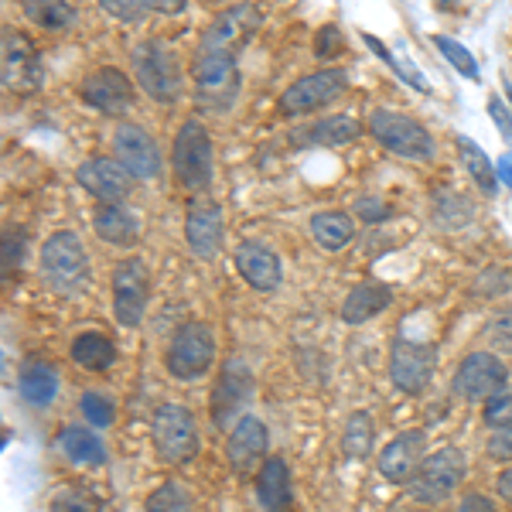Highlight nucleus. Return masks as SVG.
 I'll return each instance as SVG.
<instances>
[{
    "instance_id": "a878e982",
    "label": "nucleus",
    "mask_w": 512,
    "mask_h": 512,
    "mask_svg": "<svg viewBox=\"0 0 512 512\" xmlns=\"http://www.w3.org/2000/svg\"><path fill=\"white\" fill-rule=\"evenodd\" d=\"M359 134H362V123L355 117L338 113V117L318 120L315 127H308V130H297V134H291V140L297 147H342V144L359 140Z\"/></svg>"
},
{
    "instance_id": "1a4fd4ad",
    "label": "nucleus",
    "mask_w": 512,
    "mask_h": 512,
    "mask_svg": "<svg viewBox=\"0 0 512 512\" xmlns=\"http://www.w3.org/2000/svg\"><path fill=\"white\" fill-rule=\"evenodd\" d=\"M0 76H4V89L11 93H38L45 82V69H41V55L31 45L28 35L14 28H4V52H0Z\"/></svg>"
},
{
    "instance_id": "4be33fe9",
    "label": "nucleus",
    "mask_w": 512,
    "mask_h": 512,
    "mask_svg": "<svg viewBox=\"0 0 512 512\" xmlns=\"http://www.w3.org/2000/svg\"><path fill=\"white\" fill-rule=\"evenodd\" d=\"M236 270L243 274L246 284L253 287V291L260 294H270L280 287V260L277 253L270 250L267 243H260V239H246V243L236 246Z\"/></svg>"
},
{
    "instance_id": "e433bc0d",
    "label": "nucleus",
    "mask_w": 512,
    "mask_h": 512,
    "mask_svg": "<svg viewBox=\"0 0 512 512\" xmlns=\"http://www.w3.org/2000/svg\"><path fill=\"white\" fill-rule=\"evenodd\" d=\"M482 417H485V424L492 427H506V424H512V393H495V396H489L485 400V407H482Z\"/></svg>"
},
{
    "instance_id": "864d4df0",
    "label": "nucleus",
    "mask_w": 512,
    "mask_h": 512,
    "mask_svg": "<svg viewBox=\"0 0 512 512\" xmlns=\"http://www.w3.org/2000/svg\"><path fill=\"white\" fill-rule=\"evenodd\" d=\"M502 89H506V99H509V103H512V82H509L506 76H502Z\"/></svg>"
},
{
    "instance_id": "9d476101",
    "label": "nucleus",
    "mask_w": 512,
    "mask_h": 512,
    "mask_svg": "<svg viewBox=\"0 0 512 512\" xmlns=\"http://www.w3.org/2000/svg\"><path fill=\"white\" fill-rule=\"evenodd\" d=\"M147 301H151V270L144 260L130 256L113 270V315L123 328H137L144 321Z\"/></svg>"
},
{
    "instance_id": "dca6fc26",
    "label": "nucleus",
    "mask_w": 512,
    "mask_h": 512,
    "mask_svg": "<svg viewBox=\"0 0 512 512\" xmlns=\"http://www.w3.org/2000/svg\"><path fill=\"white\" fill-rule=\"evenodd\" d=\"M134 96V79L127 72L113 69V65L89 72L86 82H82V99L96 106L99 113H110V117H123L134 106Z\"/></svg>"
},
{
    "instance_id": "58836bf2",
    "label": "nucleus",
    "mask_w": 512,
    "mask_h": 512,
    "mask_svg": "<svg viewBox=\"0 0 512 512\" xmlns=\"http://www.w3.org/2000/svg\"><path fill=\"white\" fill-rule=\"evenodd\" d=\"M96 4L123 24H134L147 14V0H96Z\"/></svg>"
},
{
    "instance_id": "ddd939ff",
    "label": "nucleus",
    "mask_w": 512,
    "mask_h": 512,
    "mask_svg": "<svg viewBox=\"0 0 512 512\" xmlns=\"http://www.w3.org/2000/svg\"><path fill=\"white\" fill-rule=\"evenodd\" d=\"M437 355L431 345L410 342V338H396L390 345V379L396 390L403 393H424L434 379Z\"/></svg>"
},
{
    "instance_id": "f8f14e48",
    "label": "nucleus",
    "mask_w": 512,
    "mask_h": 512,
    "mask_svg": "<svg viewBox=\"0 0 512 512\" xmlns=\"http://www.w3.org/2000/svg\"><path fill=\"white\" fill-rule=\"evenodd\" d=\"M509 383V369L499 355L492 352H472L461 359L458 373H454V393L461 400H489V396L502 393Z\"/></svg>"
},
{
    "instance_id": "bb28decb",
    "label": "nucleus",
    "mask_w": 512,
    "mask_h": 512,
    "mask_svg": "<svg viewBox=\"0 0 512 512\" xmlns=\"http://www.w3.org/2000/svg\"><path fill=\"white\" fill-rule=\"evenodd\" d=\"M18 396L35 410L52 407L59 396V373L48 362H28L18 373Z\"/></svg>"
},
{
    "instance_id": "6ab92c4d",
    "label": "nucleus",
    "mask_w": 512,
    "mask_h": 512,
    "mask_svg": "<svg viewBox=\"0 0 512 512\" xmlns=\"http://www.w3.org/2000/svg\"><path fill=\"white\" fill-rule=\"evenodd\" d=\"M424 448H427V434L424 431H403L396 434L383 451H379V475L386 482L407 485L414 472L424 461Z\"/></svg>"
},
{
    "instance_id": "2f4dec72",
    "label": "nucleus",
    "mask_w": 512,
    "mask_h": 512,
    "mask_svg": "<svg viewBox=\"0 0 512 512\" xmlns=\"http://www.w3.org/2000/svg\"><path fill=\"white\" fill-rule=\"evenodd\" d=\"M454 144H458V154H461V161H465V168H468V175H472L475 185L482 188L485 195H495V188H499V175H495L492 161L485 158L482 147L468 137H458Z\"/></svg>"
},
{
    "instance_id": "a18cd8bd",
    "label": "nucleus",
    "mask_w": 512,
    "mask_h": 512,
    "mask_svg": "<svg viewBox=\"0 0 512 512\" xmlns=\"http://www.w3.org/2000/svg\"><path fill=\"white\" fill-rule=\"evenodd\" d=\"M489 117L495 120L499 134L512 144V113L506 110V106H502V99H499V96H492V99H489Z\"/></svg>"
},
{
    "instance_id": "7c9ffc66",
    "label": "nucleus",
    "mask_w": 512,
    "mask_h": 512,
    "mask_svg": "<svg viewBox=\"0 0 512 512\" xmlns=\"http://www.w3.org/2000/svg\"><path fill=\"white\" fill-rule=\"evenodd\" d=\"M21 11L41 31H65L76 21V7L69 0H21Z\"/></svg>"
},
{
    "instance_id": "2eb2a0df",
    "label": "nucleus",
    "mask_w": 512,
    "mask_h": 512,
    "mask_svg": "<svg viewBox=\"0 0 512 512\" xmlns=\"http://www.w3.org/2000/svg\"><path fill=\"white\" fill-rule=\"evenodd\" d=\"M253 400V376L246 369L243 359H229L222 366V376L212 390V424L229 427L233 420H239V410Z\"/></svg>"
},
{
    "instance_id": "79ce46f5",
    "label": "nucleus",
    "mask_w": 512,
    "mask_h": 512,
    "mask_svg": "<svg viewBox=\"0 0 512 512\" xmlns=\"http://www.w3.org/2000/svg\"><path fill=\"white\" fill-rule=\"evenodd\" d=\"M338 52H342V31H338L335 24H325L315 38V55L318 59H335Z\"/></svg>"
},
{
    "instance_id": "a211bd4d",
    "label": "nucleus",
    "mask_w": 512,
    "mask_h": 512,
    "mask_svg": "<svg viewBox=\"0 0 512 512\" xmlns=\"http://www.w3.org/2000/svg\"><path fill=\"white\" fill-rule=\"evenodd\" d=\"M79 185L99 202H123L134 188V175L123 168L120 158H89L76 171Z\"/></svg>"
},
{
    "instance_id": "3c124183",
    "label": "nucleus",
    "mask_w": 512,
    "mask_h": 512,
    "mask_svg": "<svg viewBox=\"0 0 512 512\" xmlns=\"http://www.w3.org/2000/svg\"><path fill=\"white\" fill-rule=\"evenodd\" d=\"M362 41H366V48H373V52L379 55V59H383V62H390V65H393V55H390V52H386V48H383V41H379L376 35H369V31H362Z\"/></svg>"
},
{
    "instance_id": "6e6552de",
    "label": "nucleus",
    "mask_w": 512,
    "mask_h": 512,
    "mask_svg": "<svg viewBox=\"0 0 512 512\" xmlns=\"http://www.w3.org/2000/svg\"><path fill=\"white\" fill-rule=\"evenodd\" d=\"M461 482H465V454L458 448H441V451H434L431 458L420 461L414 478L407 482V492L414 495L417 502H424V506H437V502L448 499Z\"/></svg>"
},
{
    "instance_id": "a19ab883",
    "label": "nucleus",
    "mask_w": 512,
    "mask_h": 512,
    "mask_svg": "<svg viewBox=\"0 0 512 512\" xmlns=\"http://www.w3.org/2000/svg\"><path fill=\"white\" fill-rule=\"evenodd\" d=\"M24 243H28V236H24V229L11 226L4 233V270L11 274V267L18 270L21 260H24Z\"/></svg>"
},
{
    "instance_id": "7ed1b4c3",
    "label": "nucleus",
    "mask_w": 512,
    "mask_h": 512,
    "mask_svg": "<svg viewBox=\"0 0 512 512\" xmlns=\"http://www.w3.org/2000/svg\"><path fill=\"white\" fill-rule=\"evenodd\" d=\"M192 79H195V99L205 110H229L236 103L239 93V69L236 55L229 52H195L192 62Z\"/></svg>"
},
{
    "instance_id": "c9c22d12",
    "label": "nucleus",
    "mask_w": 512,
    "mask_h": 512,
    "mask_svg": "<svg viewBox=\"0 0 512 512\" xmlns=\"http://www.w3.org/2000/svg\"><path fill=\"white\" fill-rule=\"evenodd\" d=\"M434 45H437V52L448 59L454 69L461 72L465 79H478V62L472 59V52H468L465 45H458L454 38H448V35H434Z\"/></svg>"
},
{
    "instance_id": "473e14b6",
    "label": "nucleus",
    "mask_w": 512,
    "mask_h": 512,
    "mask_svg": "<svg viewBox=\"0 0 512 512\" xmlns=\"http://www.w3.org/2000/svg\"><path fill=\"white\" fill-rule=\"evenodd\" d=\"M373 437H376V427H373V417L366 410H355V414L345 420V431H342V448L349 458H366L373 451Z\"/></svg>"
},
{
    "instance_id": "393cba45",
    "label": "nucleus",
    "mask_w": 512,
    "mask_h": 512,
    "mask_svg": "<svg viewBox=\"0 0 512 512\" xmlns=\"http://www.w3.org/2000/svg\"><path fill=\"white\" fill-rule=\"evenodd\" d=\"M393 301V291L386 284H379V280H362V284H355L349 297L342 301V321L345 325H362V321L383 315L386 308H390Z\"/></svg>"
},
{
    "instance_id": "09e8293b",
    "label": "nucleus",
    "mask_w": 512,
    "mask_h": 512,
    "mask_svg": "<svg viewBox=\"0 0 512 512\" xmlns=\"http://www.w3.org/2000/svg\"><path fill=\"white\" fill-rule=\"evenodd\" d=\"M188 7V0H147V11L154 14H181Z\"/></svg>"
},
{
    "instance_id": "5701e85b",
    "label": "nucleus",
    "mask_w": 512,
    "mask_h": 512,
    "mask_svg": "<svg viewBox=\"0 0 512 512\" xmlns=\"http://www.w3.org/2000/svg\"><path fill=\"white\" fill-rule=\"evenodd\" d=\"M256 499L267 512L291 509V468L280 454L263 458L260 472H256Z\"/></svg>"
},
{
    "instance_id": "f3484780",
    "label": "nucleus",
    "mask_w": 512,
    "mask_h": 512,
    "mask_svg": "<svg viewBox=\"0 0 512 512\" xmlns=\"http://www.w3.org/2000/svg\"><path fill=\"white\" fill-rule=\"evenodd\" d=\"M113 147H117V158L123 161V168L134 178L161 175V151L144 127H137V123H120L117 134H113Z\"/></svg>"
},
{
    "instance_id": "8fccbe9b",
    "label": "nucleus",
    "mask_w": 512,
    "mask_h": 512,
    "mask_svg": "<svg viewBox=\"0 0 512 512\" xmlns=\"http://www.w3.org/2000/svg\"><path fill=\"white\" fill-rule=\"evenodd\" d=\"M495 492H499V499L512 502V465H509L499 478H495Z\"/></svg>"
},
{
    "instance_id": "c756f323",
    "label": "nucleus",
    "mask_w": 512,
    "mask_h": 512,
    "mask_svg": "<svg viewBox=\"0 0 512 512\" xmlns=\"http://www.w3.org/2000/svg\"><path fill=\"white\" fill-rule=\"evenodd\" d=\"M311 236H315L318 246L325 250H345V246L355 239V219L349 212H318L311 219Z\"/></svg>"
},
{
    "instance_id": "cd10ccee",
    "label": "nucleus",
    "mask_w": 512,
    "mask_h": 512,
    "mask_svg": "<svg viewBox=\"0 0 512 512\" xmlns=\"http://www.w3.org/2000/svg\"><path fill=\"white\" fill-rule=\"evenodd\" d=\"M55 448H59L69 461H76V465H103L106 461L103 441H99L89 427H79V424L62 427L59 437H55Z\"/></svg>"
},
{
    "instance_id": "4468645a",
    "label": "nucleus",
    "mask_w": 512,
    "mask_h": 512,
    "mask_svg": "<svg viewBox=\"0 0 512 512\" xmlns=\"http://www.w3.org/2000/svg\"><path fill=\"white\" fill-rule=\"evenodd\" d=\"M263 24V14L253 4H233L209 24V31L202 35V52H229L239 55V48L253 38V31Z\"/></svg>"
},
{
    "instance_id": "4c0bfd02",
    "label": "nucleus",
    "mask_w": 512,
    "mask_h": 512,
    "mask_svg": "<svg viewBox=\"0 0 512 512\" xmlns=\"http://www.w3.org/2000/svg\"><path fill=\"white\" fill-rule=\"evenodd\" d=\"M52 512H99V499L82 489H69V492L55 495Z\"/></svg>"
},
{
    "instance_id": "ea45409f",
    "label": "nucleus",
    "mask_w": 512,
    "mask_h": 512,
    "mask_svg": "<svg viewBox=\"0 0 512 512\" xmlns=\"http://www.w3.org/2000/svg\"><path fill=\"white\" fill-rule=\"evenodd\" d=\"M485 338L492 342V349L512 355V311H502V315H495L489 321V328H485Z\"/></svg>"
},
{
    "instance_id": "72a5a7b5",
    "label": "nucleus",
    "mask_w": 512,
    "mask_h": 512,
    "mask_svg": "<svg viewBox=\"0 0 512 512\" xmlns=\"http://www.w3.org/2000/svg\"><path fill=\"white\" fill-rule=\"evenodd\" d=\"M192 509V492L178 482H164L161 489L147 495V512H188Z\"/></svg>"
},
{
    "instance_id": "c85d7f7f",
    "label": "nucleus",
    "mask_w": 512,
    "mask_h": 512,
    "mask_svg": "<svg viewBox=\"0 0 512 512\" xmlns=\"http://www.w3.org/2000/svg\"><path fill=\"white\" fill-rule=\"evenodd\" d=\"M72 362L86 369V373H106L117 362V349L103 332H86L72 342Z\"/></svg>"
},
{
    "instance_id": "de8ad7c7",
    "label": "nucleus",
    "mask_w": 512,
    "mask_h": 512,
    "mask_svg": "<svg viewBox=\"0 0 512 512\" xmlns=\"http://www.w3.org/2000/svg\"><path fill=\"white\" fill-rule=\"evenodd\" d=\"M458 512H495V506H492L489 499H485V495L472 492V495H465V499H461Z\"/></svg>"
},
{
    "instance_id": "412c9836",
    "label": "nucleus",
    "mask_w": 512,
    "mask_h": 512,
    "mask_svg": "<svg viewBox=\"0 0 512 512\" xmlns=\"http://www.w3.org/2000/svg\"><path fill=\"white\" fill-rule=\"evenodd\" d=\"M226 454H229V465H233L239 475L256 472V468H260V458L267 454V424L253 414L239 417L236 427L229 431Z\"/></svg>"
},
{
    "instance_id": "aec40b11",
    "label": "nucleus",
    "mask_w": 512,
    "mask_h": 512,
    "mask_svg": "<svg viewBox=\"0 0 512 512\" xmlns=\"http://www.w3.org/2000/svg\"><path fill=\"white\" fill-rule=\"evenodd\" d=\"M222 229L226 226H222V209L216 202H209V198H195V202L188 205L185 239H188V246H192L195 256L212 260L222 246Z\"/></svg>"
},
{
    "instance_id": "39448f33",
    "label": "nucleus",
    "mask_w": 512,
    "mask_h": 512,
    "mask_svg": "<svg viewBox=\"0 0 512 512\" xmlns=\"http://www.w3.org/2000/svg\"><path fill=\"white\" fill-rule=\"evenodd\" d=\"M369 130L379 144L396 158L407 161H431L434 158V137L427 127H420L414 117L396 110H373L369 113Z\"/></svg>"
},
{
    "instance_id": "b1692460",
    "label": "nucleus",
    "mask_w": 512,
    "mask_h": 512,
    "mask_svg": "<svg viewBox=\"0 0 512 512\" xmlns=\"http://www.w3.org/2000/svg\"><path fill=\"white\" fill-rule=\"evenodd\" d=\"M93 226H96V236L113 246H134L140 239L137 216L120 202H99L93 212Z\"/></svg>"
},
{
    "instance_id": "37998d69",
    "label": "nucleus",
    "mask_w": 512,
    "mask_h": 512,
    "mask_svg": "<svg viewBox=\"0 0 512 512\" xmlns=\"http://www.w3.org/2000/svg\"><path fill=\"white\" fill-rule=\"evenodd\" d=\"M489 458L495 461H512V424L495 427L489 437Z\"/></svg>"
},
{
    "instance_id": "603ef678",
    "label": "nucleus",
    "mask_w": 512,
    "mask_h": 512,
    "mask_svg": "<svg viewBox=\"0 0 512 512\" xmlns=\"http://www.w3.org/2000/svg\"><path fill=\"white\" fill-rule=\"evenodd\" d=\"M495 175H499V181H506V185L512 188V151L502 154V161H499V168H495Z\"/></svg>"
},
{
    "instance_id": "423d86ee",
    "label": "nucleus",
    "mask_w": 512,
    "mask_h": 512,
    "mask_svg": "<svg viewBox=\"0 0 512 512\" xmlns=\"http://www.w3.org/2000/svg\"><path fill=\"white\" fill-rule=\"evenodd\" d=\"M151 437L161 461H168V465L192 461L198 451V431H195L192 410L181 407V403H161L151 417Z\"/></svg>"
},
{
    "instance_id": "20e7f679",
    "label": "nucleus",
    "mask_w": 512,
    "mask_h": 512,
    "mask_svg": "<svg viewBox=\"0 0 512 512\" xmlns=\"http://www.w3.org/2000/svg\"><path fill=\"white\" fill-rule=\"evenodd\" d=\"M216 362V335L202 321H185L168 342L164 366L175 379H202Z\"/></svg>"
},
{
    "instance_id": "f704fd0d",
    "label": "nucleus",
    "mask_w": 512,
    "mask_h": 512,
    "mask_svg": "<svg viewBox=\"0 0 512 512\" xmlns=\"http://www.w3.org/2000/svg\"><path fill=\"white\" fill-rule=\"evenodd\" d=\"M79 410H82V417L89 420V427H110L113 420H117V407H113V400L103 390L82 393Z\"/></svg>"
},
{
    "instance_id": "0eeeda50",
    "label": "nucleus",
    "mask_w": 512,
    "mask_h": 512,
    "mask_svg": "<svg viewBox=\"0 0 512 512\" xmlns=\"http://www.w3.org/2000/svg\"><path fill=\"white\" fill-rule=\"evenodd\" d=\"M171 164H175V178L188 192H202L212 181V137L198 120H185L175 134V151H171Z\"/></svg>"
},
{
    "instance_id": "f257e3e1",
    "label": "nucleus",
    "mask_w": 512,
    "mask_h": 512,
    "mask_svg": "<svg viewBox=\"0 0 512 512\" xmlns=\"http://www.w3.org/2000/svg\"><path fill=\"white\" fill-rule=\"evenodd\" d=\"M38 274L45 287L59 297H76L89 284V256L82 250L79 236L69 229H59L55 236L45 239L38 256Z\"/></svg>"
},
{
    "instance_id": "49530a36",
    "label": "nucleus",
    "mask_w": 512,
    "mask_h": 512,
    "mask_svg": "<svg viewBox=\"0 0 512 512\" xmlns=\"http://www.w3.org/2000/svg\"><path fill=\"white\" fill-rule=\"evenodd\" d=\"M390 69L396 72V76H403V79H407V82H410V86H414V89H420V93H431V86H427V79H424V76H417V72L410 69V62H403V59H393V65H390Z\"/></svg>"
},
{
    "instance_id": "f03ea898",
    "label": "nucleus",
    "mask_w": 512,
    "mask_h": 512,
    "mask_svg": "<svg viewBox=\"0 0 512 512\" xmlns=\"http://www.w3.org/2000/svg\"><path fill=\"white\" fill-rule=\"evenodd\" d=\"M130 65H134L137 86L144 89L154 103H175L185 93V72H181L178 55L164 45L161 38H147L140 41L130 55Z\"/></svg>"
},
{
    "instance_id": "9b49d317",
    "label": "nucleus",
    "mask_w": 512,
    "mask_h": 512,
    "mask_svg": "<svg viewBox=\"0 0 512 512\" xmlns=\"http://www.w3.org/2000/svg\"><path fill=\"white\" fill-rule=\"evenodd\" d=\"M345 86H349L345 69H318V72H311V76H301L287 86V93L280 96V110L291 113V117L315 113L321 106L335 103V99L345 93Z\"/></svg>"
},
{
    "instance_id": "c03bdc74",
    "label": "nucleus",
    "mask_w": 512,
    "mask_h": 512,
    "mask_svg": "<svg viewBox=\"0 0 512 512\" xmlns=\"http://www.w3.org/2000/svg\"><path fill=\"white\" fill-rule=\"evenodd\" d=\"M355 216L373 222V226H376V222L390 219V205H383L379 198H359V202H355Z\"/></svg>"
}]
</instances>
